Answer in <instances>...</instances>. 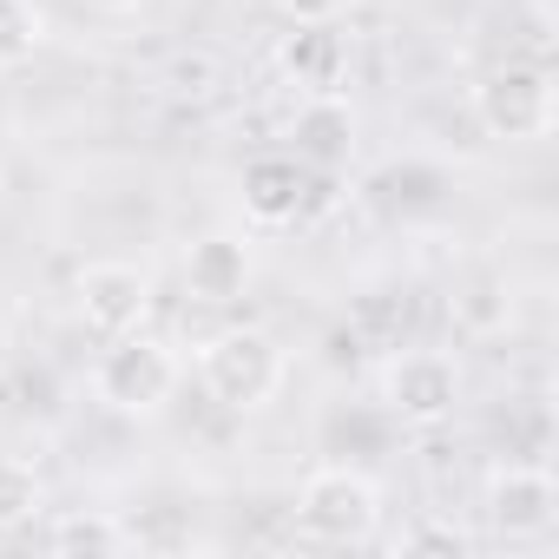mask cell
I'll use <instances>...</instances> for the list:
<instances>
[{"label": "cell", "mask_w": 559, "mask_h": 559, "mask_svg": "<svg viewBox=\"0 0 559 559\" xmlns=\"http://www.w3.org/2000/svg\"><path fill=\"white\" fill-rule=\"evenodd\" d=\"M198 382H204V395H211L217 408L257 415V408H270L276 395H284L290 356H284V343L263 336V330H217V336L198 349Z\"/></svg>", "instance_id": "obj_1"}, {"label": "cell", "mask_w": 559, "mask_h": 559, "mask_svg": "<svg viewBox=\"0 0 559 559\" xmlns=\"http://www.w3.org/2000/svg\"><path fill=\"white\" fill-rule=\"evenodd\" d=\"M178 382H185V362L165 336H112V349L99 356L93 369V395L112 408V415H132V421H152L178 402Z\"/></svg>", "instance_id": "obj_2"}, {"label": "cell", "mask_w": 559, "mask_h": 559, "mask_svg": "<svg viewBox=\"0 0 559 559\" xmlns=\"http://www.w3.org/2000/svg\"><path fill=\"white\" fill-rule=\"evenodd\" d=\"M297 526L317 546H369L382 526V487L349 461H323L297 487Z\"/></svg>", "instance_id": "obj_3"}, {"label": "cell", "mask_w": 559, "mask_h": 559, "mask_svg": "<svg viewBox=\"0 0 559 559\" xmlns=\"http://www.w3.org/2000/svg\"><path fill=\"white\" fill-rule=\"evenodd\" d=\"M474 119L487 139H507V145H533L552 132L559 119V93H552V73L539 60H507V67H487L474 80Z\"/></svg>", "instance_id": "obj_4"}, {"label": "cell", "mask_w": 559, "mask_h": 559, "mask_svg": "<svg viewBox=\"0 0 559 559\" xmlns=\"http://www.w3.org/2000/svg\"><path fill=\"white\" fill-rule=\"evenodd\" d=\"M73 310H80V323L93 330V336H132V330H145V317H152V276L139 270V263H126V257H99V263H86L80 276H73Z\"/></svg>", "instance_id": "obj_5"}, {"label": "cell", "mask_w": 559, "mask_h": 559, "mask_svg": "<svg viewBox=\"0 0 559 559\" xmlns=\"http://www.w3.org/2000/svg\"><path fill=\"white\" fill-rule=\"evenodd\" d=\"M382 408L402 428H441L461 408V369L441 349H402L382 369Z\"/></svg>", "instance_id": "obj_6"}, {"label": "cell", "mask_w": 559, "mask_h": 559, "mask_svg": "<svg viewBox=\"0 0 559 559\" xmlns=\"http://www.w3.org/2000/svg\"><path fill=\"white\" fill-rule=\"evenodd\" d=\"M487 520L500 539H546L559 520V487L539 461H507L487 480Z\"/></svg>", "instance_id": "obj_7"}, {"label": "cell", "mask_w": 559, "mask_h": 559, "mask_svg": "<svg viewBox=\"0 0 559 559\" xmlns=\"http://www.w3.org/2000/svg\"><path fill=\"white\" fill-rule=\"evenodd\" d=\"M290 152L304 171H343L356 165V106L343 93H310L290 112Z\"/></svg>", "instance_id": "obj_8"}, {"label": "cell", "mask_w": 559, "mask_h": 559, "mask_svg": "<svg viewBox=\"0 0 559 559\" xmlns=\"http://www.w3.org/2000/svg\"><path fill=\"white\" fill-rule=\"evenodd\" d=\"M250 243L243 237H230V230H211V237H198L191 250H185V290L198 297V304H211V310H224V304H237L243 290H250Z\"/></svg>", "instance_id": "obj_9"}, {"label": "cell", "mask_w": 559, "mask_h": 559, "mask_svg": "<svg viewBox=\"0 0 559 559\" xmlns=\"http://www.w3.org/2000/svg\"><path fill=\"white\" fill-rule=\"evenodd\" d=\"M237 191H243V217L263 224V230H276V224H290V217L304 211L310 178H304L297 158L270 152V158H250V165H243V185H237Z\"/></svg>", "instance_id": "obj_10"}, {"label": "cell", "mask_w": 559, "mask_h": 559, "mask_svg": "<svg viewBox=\"0 0 559 559\" xmlns=\"http://www.w3.org/2000/svg\"><path fill=\"white\" fill-rule=\"evenodd\" d=\"M276 67H284L297 86H310V93H336L349 53H343V34L336 27H290V40L276 47Z\"/></svg>", "instance_id": "obj_11"}, {"label": "cell", "mask_w": 559, "mask_h": 559, "mask_svg": "<svg viewBox=\"0 0 559 559\" xmlns=\"http://www.w3.org/2000/svg\"><path fill=\"white\" fill-rule=\"evenodd\" d=\"M40 507H47V487H40L34 461L0 454V533H14V526L40 520Z\"/></svg>", "instance_id": "obj_12"}, {"label": "cell", "mask_w": 559, "mask_h": 559, "mask_svg": "<svg viewBox=\"0 0 559 559\" xmlns=\"http://www.w3.org/2000/svg\"><path fill=\"white\" fill-rule=\"evenodd\" d=\"M53 546L60 552H126V526L119 513H73L53 526Z\"/></svg>", "instance_id": "obj_13"}, {"label": "cell", "mask_w": 559, "mask_h": 559, "mask_svg": "<svg viewBox=\"0 0 559 559\" xmlns=\"http://www.w3.org/2000/svg\"><path fill=\"white\" fill-rule=\"evenodd\" d=\"M40 34H47V21H40V8H34V0H0V67H21V60H34Z\"/></svg>", "instance_id": "obj_14"}, {"label": "cell", "mask_w": 559, "mask_h": 559, "mask_svg": "<svg viewBox=\"0 0 559 559\" xmlns=\"http://www.w3.org/2000/svg\"><path fill=\"white\" fill-rule=\"evenodd\" d=\"M270 8L284 14L290 27H336V21H343V8H349V0H270Z\"/></svg>", "instance_id": "obj_15"}, {"label": "cell", "mask_w": 559, "mask_h": 559, "mask_svg": "<svg viewBox=\"0 0 559 559\" xmlns=\"http://www.w3.org/2000/svg\"><path fill=\"white\" fill-rule=\"evenodd\" d=\"M395 546H402V552H467V539H461L454 526H415V533H402Z\"/></svg>", "instance_id": "obj_16"}, {"label": "cell", "mask_w": 559, "mask_h": 559, "mask_svg": "<svg viewBox=\"0 0 559 559\" xmlns=\"http://www.w3.org/2000/svg\"><path fill=\"white\" fill-rule=\"evenodd\" d=\"M93 8H99V14H132L139 0H93Z\"/></svg>", "instance_id": "obj_17"}]
</instances>
